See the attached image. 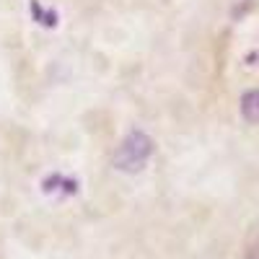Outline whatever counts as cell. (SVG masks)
Returning a JSON list of instances; mask_svg holds the SVG:
<instances>
[{
	"label": "cell",
	"instance_id": "1",
	"mask_svg": "<svg viewBox=\"0 0 259 259\" xmlns=\"http://www.w3.org/2000/svg\"><path fill=\"white\" fill-rule=\"evenodd\" d=\"M153 156V140H150L145 133H140V130H135V133H130L122 145L117 148V153L112 158V163L119 168V171H127V174H135V171H140L148 158Z\"/></svg>",
	"mask_w": 259,
	"mask_h": 259
},
{
	"label": "cell",
	"instance_id": "2",
	"mask_svg": "<svg viewBox=\"0 0 259 259\" xmlns=\"http://www.w3.org/2000/svg\"><path fill=\"white\" fill-rule=\"evenodd\" d=\"M75 189H78L75 179H68V177H62V174H52L50 179H45V192L47 194H57V192L75 194Z\"/></svg>",
	"mask_w": 259,
	"mask_h": 259
},
{
	"label": "cell",
	"instance_id": "3",
	"mask_svg": "<svg viewBox=\"0 0 259 259\" xmlns=\"http://www.w3.org/2000/svg\"><path fill=\"white\" fill-rule=\"evenodd\" d=\"M241 114H244L246 122L259 124V89L246 91V94L241 96Z\"/></svg>",
	"mask_w": 259,
	"mask_h": 259
},
{
	"label": "cell",
	"instance_id": "4",
	"mask_svg": "<svg viewBox=\"0 0 259 259\" xmlns=\"http://www.w3.org/2000/svg\"><path fill=\"white\" fill-rule=\"evenodd\" d=\"M31 11H34V16H36L45 26H55V24H57V21H55V13H50V16H47L45 11L39 8V3H31Z\"/></svg>",
	"mask_w": 259,
	"mask_h": 259
}]
</instances>
